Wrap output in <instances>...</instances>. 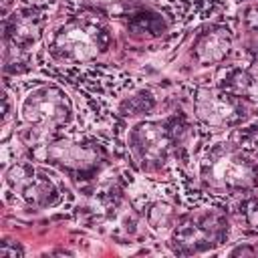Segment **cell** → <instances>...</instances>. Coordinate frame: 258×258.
Returning a JSON list of instances; mask_svg holds the SVG:
<instances>
[{
    "label": "cell",
    "instance_id": "obj_1",
    "mask_svg": "<svg viewBox=\"0 0 258 258\" xmlns=\"http://www.w3.org/2000/svg\"><path fill=\"white\" fill-rule=\"evenodd\" d=\"M200 179L214 194L242 196L258 189V159L242 145L218 141L200 157Z\"/></svg>",
    "mask_w": 258,
    "mask_h": 258
},
{
    "label": "cell",
    "instance_id": "obj_2",
    "mask_svg": "<svg viewBox=\"0 0 258 258\" xmlns=\"http://www.w3.org/2000/svg\"><path fill=\"white\" fill-rule=\"evenodd\" d=\"M113 42L109 24L95 12L69 16L48 36V52L67 64H89L103 56Z\"/></svg>",
    "mask_w": 258,
    "mask_h": 258
},
{
    "label": "cell",
    "instance_id": "obj_3",
    "mask_svg": "<svg viewBox=\"0 0 258 258\" xmlns=\"http://www.w3.org/2000/svg\"><path fill=\"white\" fill-rule=\"evenodd\" d=\"M230 218L220 208H202L177 218L169 232V248L175 254L189 256L220 248L228 242Z\"/></svg>",
    "mask_w": 258,
    "mask_h": 258
},
{
    "label": "cell",
    "instance_id": "obj_4",
    "mask_svg": "<svg viewBox=\"0 0 258 258\" xmlns=\"http://www.w3.org/2000/svg\"><path fill=\"white\" fill-rule=\"evenodd\" d=\"M20 119L28 129L36 133H56L71 123L73 103L58 85L38 83L22 99Z\"/></svg>",
    "mask_w": 258,
    "mask_h": 258
},
{
    "label": "cell",
    "instance_id": "obj_5",
    "mask_svg": "<svg viewBox=\"0 0 258 258\" xmlns=\"http://www.w3.org/2000/svg\"><path fill=\"white\" fill-rule=\"evenodd\" d=\"M127 151L131 163L143 173L161 171L173 155L169 117L161 121H137L127 133Z\"/></svg>",
    "mask_w": 258,
    "mask_h": 258
},
{
    "label": "cell",
    "instance_id": "obj_6",
    "mask_svg": "<svg viewBox=\"0 0 258 258\" xmlns=\"http://www.w3.org/2000/svg\"><path fill=\"white\" fill-rule=\"evenodd\" d=\"M105 149L99 141L81 139H54L40 149V159L75 179L95 177L105 163Z\"/></svg>",
    "mask_w": 258,
    "mask_h": 258
},
{
    "label": "cell",
    "instance_id": "obj_7",
    "mask_svg": "<svg viewBox=\"0 0 258 258\" xmlns=\"http://www.w3.org/2000/svg\"><path fill=\"white\" fill-rule=\"evenodd\" d=\"M191 111L206 129H232L248 119V103L222 91L220 87H196L191 93Z\"/></svg>",
    "mask_w": 258,
    "mask_h": 258
},
{
    "label": "cell",
    "instance_id": "obj_8",
    "mask_svg": "<svg viewBox=\"0 0 258 258\" xmlns=\"http://www.w3.org/2000/svg\"><path fill=\"white\" fill-rule=\"evenodd\" d=\"M6 185L30 208H52L60 202L58 183L32 163H14L6 171Z\"/></svg>",
    "mask_w": 258,
    "mask_h": 258
},
{
    "label": "cell",
    "instance_id": "obj_9",
    "mask_svg": "<svg viewBox=\"0 0 258 258\" xmlns=\"http://www.w3.org/2000/svg\"><path fill=\"white\" fill-rule=\"evenodd\" d=\"M2 30H4V42L20 48H32V44H36L46 32L44 10H36L30 6L14 8L10 14L4 16Z\"/></svg>",
    "mask_w": 258,
    "mask_h": 258
},
{
    "label": "cell",
    "instance_id": "obj_10",
    "mask_svg": "<svg viewBox=\"0 0 258 258\" xmlns=\"http://www.w3.org/2000/svg\"><path fill=\"white\" fill-rule=\"evenodd\" d=\"M234 48V34L226 24L212 22L198 30L191 42V58L202 67L224 62Z\"/></svg>",
    "mask_w": 258,
    "mask_h": 258
},
{
    "label": "cell",
    "instance_id": "obj_11",
    "mask_svg": "<svg viewBox=\"0 0 258 258\" xmlns=\"http://www.w3.org/2000/svg\"><path fill=\"white\" fill-rule=\"evenodd\" d=\"M216 87H220L222 91L234 95L236 99L248 105L258 103V75L250 67H240V64L226 67L220 73Z\"/></svg>",
    "mask_w": 258,
    "mask_h": 258
},
{
    "label": "cell",
    "instance_id": "obj_12",
    "mask_svg": "<svg viewBox=\"0 0 258 258\" xmlns=\"http://www.w3.org/2000/svg\"><path fill=\"white\" fill-rule=\"evenodd\" d=\"M123 18V24L127 28V32L135 34V36H141V38H157L161 36L163 32H167L169 24L167 20L163 18L161 12L157 10H151V8H135L131 10L129 14L121 16Z\"/></svg>",
    "mask_w": 258,
    "mask_h": 258
},
{
    "label": "cell",
    "instance_id": "obj_13",
    "mask_svg": "<svg viewBox=\"0 0 258 258\" xmlns=\"http://www.w3.org/2000/svg\"><path fill=\"white\" fill-rule=\"evenodd\" d=\"M171 127V143H173V157L187 159L194 151V145L198 141V127L183 115L169 117Z\"/></svg>",
    "mask_w": 258,
    "mask_h": 258
},
{
    "label": "cell",
    "instance_id": "obj_14",
    "mask_svg": "<svg viewBox=\"0 0 258 258\" xmlns=\"http://www.w3.org/2000/svg\"><path fill=\"white\" fill-rule=\"evenodd\" d=\"M143 216H145L147 226L153 232H159V234L171 232V228L175 226V222L179 218L177 212H175V208L169 202H163V200H157V202L149 204L147 210L143 212Z\"/></svg>",
    "mask_w": 258,
    "mask_h": 258
},
{
    "label": "cell",
    "instance_id": "obj_15",
    "mask_svg": "<svg viewBox=\"0 0 258 258\" xmlns=\"http://www.w3.org/2000/svg\"><path fill=\"white\" fill-rule=\"evenodd\" d=\"M145 0H79L81 8L95 14H107V16H125L135 8H141Z\"/></svg>",
    "mask_w": 258,
    "mask_h": 258
},
{
    "label": "cell",
    "instance_id": "obj_16",
    "mask_svg": "<svg viewBox=\"0 0 258 258\" xmlns=\"http://www.w3.org/2000/svg\"><path fill=\"white\" fill-rule=\"evenodd\" d=\"M155 105H157V101H155L153 93L147 89H141L119 103V113L123 117H143V115H151Z\"/></svg>",
    "mask_w": 258,
    "mask_h": 258
},
{
    "label": "cell",
    "instance_id": "obj_17",
    "mask_svg": "<svg viewBox=\"0 0 258 258\" xmlns=\"http://www.w3.org/2000/svg\"><path fill=\"white\" fill-rule=\"evenodd\" d=\"M30 69V52L28 48H20L4 42V73H24Z\"/></svg>",
    "mask_w": 258,
    "mask_h": 258
},
{
    "label": "cell",
    "instance_id": "obj_18",
    "mask_svg": "<svg viewBox=\"0 0 258 258\" xmlns=\"http://www.w3.org/2000/svg\"><path fill=\"white\" fill-rule=\"evenodd\" d=\"M238 214H240L242 222H244L250 230L258 232V196H250V198H246V200L240 204Z\"/></svg>",
    "mask_w": 258,
    "mask_h": 258
},
{
    "label": "cell",
    "instance_id": "obj_19",
    "mask_svg": "<svg viewBox=\"0 0 258 258\" xmlns=\"http://www.w3.org/2000/svg\"><path fill=\"white\" fill-rule=\"evenodd\" d=\"M228 256H258V240L236 244L234 248L228 250Z\"/></svg>",
    "mask_w": 258,
    "mask_h": 258
},
{
    "label": "cell",
    "instance_id": "obj_20",
    "mask_svg": "<svg viewBox=\"0 0 258 258\" xmlns=\"http://www.w3.org/2000/svg\"><path fill=\"white\" fill-rule=\"evenodd\" d=\"M244 26L250 30H258V4L250 6L244 14Z\"/></svg>",
    "mask_w": 258,
    "mask_h": 258
},
{
    "label": "cell",
    "instance_id": "obj_21",
    "mask_svg": "<svg viewBox=\"0 0 258 258\" xmlns=\"http://www.w3.org/2000/svg\"><path fill=\"white\" fill-rule=\"evenodd\" d=\"M22 254L24 252H22V248L18 244L10 246V242H2V246H0V256L2 258H16V256H22Z\"/></svg>",
    "mask_w": 258,
    "mask_h": 258
},
{
    "label": "cell",
    "instance_id": "obj_22",
    "mask_svg": "<svg viewBox=\"0 0 258 258\" xmlns=\"http://www.w3.org/2000/svg\"><path fill=\"white\" fill-rule=\"evenodd\" d=\"M24 6H30V8H36V10H46L50 8L56 0H20Z\"/></svg>",
    "mask_w": 258,
    "mask_h": 258
},
{
    "label": "cell",
    "instance_id": "obj_23",
    "mask_svg": "<svg viewBox=\"0 0 258 258\" xmlns=\"http://www.w3.org/2000/svg\"><path fill=\"white\" fill-rule=\"evenodd\" d=\"M256 75H258V46H256V50L252 52V56H250V64H248Z\"/></svg>",
    "mask_w": 258,
    "mask_h": 258
},
{
    "label": "cell",
    "instance_id": "obj_24",
    "mask_svg": "<svg viewBox=\"0 0 258 258\" xmlns=\"http://www.w3.org/2000/svg\"><path fill=\"white\" fill-rule=\"evenodd\" d=\"M16 4V0H2V14L6 16L8 12H10V8Z\"/></svg>",
    "mask_w": 258,
    "mask_h": 258
},
{
    "label": "cell",
    "instance_id": "obj_25",
    "mask_svg": "<svg viewBox=\"0 0 258 258\" xmlns=\"http://www.w3.org/2000/svg\"><path fill=\"white\" fill-rule=\"evenodd\" d=\"M234 2H258V0H234Z\"/></svg>",
    "mask_w": 258,
    "mask_h": 258
},
{
    "label": "cell",
    "instance_id": "obj_26",
    "mask_svg": "<svg viewBox=\"0 0 258 258\" xmlns=\"http://www.w3.org/2000/svg\"><path fill=\"white\" fill-rule=\"evenodd\" d=\"M256 159H258V151H256Z\"/></svg>",
    "mask_w": 258,
    "mask_h": 258
}]
</instances>
